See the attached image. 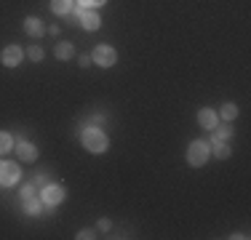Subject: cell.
<instances>
[{
    "mask_svg": "<svg viewBox=\"0 0 251 240\" xmlns=\"http://www.w3.org/2000/svg\"><path fill=\"white\" fill-rule=\"evenodd\" d=\"M78 238H81V240H91V238H94V232H91V230H81V232H78Z\"/></svg>",
    "mask_w": 251,
    "mask_h": 240,
    "instance_id": "obj_22",
    "label": "cell"
},
{
    "mask_svg": "<svg viewBox=\"0 0 251 240\" xmlns=\"http://www.w3.org/2000/svg\"><path fill=\"white\" fill-rule=\"evenodd\" d=\"M51 11L59 16H67L72 11V0H51Z\"/></svg>",
    "mask_w": 251,
    "mask_h": 240,
    "instance_id": "obj_10",
    "label": "cell"
},
{
    "mask_svg": "<svg viewBox=\"0 0 251 240\" xmlns=\"http://www.w3.org/2000/svg\"><path fill=\"white\" fill-rule=\"evenodd\" d=\"M56 56H59V59H70V56H72V45L70 43H56Z\"/></svg>",
    "mask_w": 251,
    "mask_h": 240,
    "instance_id": "obj_14",
    "label": "cell"
},
{
    "mask_svg": "<svg viewBox=\"0 0 251 240\" xmlns=\"http://www.w3.org/2000/svg\"><path fill=\"white\" fill-rule=\"evenodd\" d=\"M24 30H27V35H32V38L43 35V24H41V19H35V16H30V19L24 21Z\"/></svg>",
    "mask_w": 251,
    "mask_h": 240,
    "instance_id": "obj_11",
    "label": "cell"
},
{
    "mask_svg": "<svg viewBox=\"0 0 251 240\" xmlns=\"http://www.w3.org/2000/svg\"><path fill=\"white\" fill-rule=\"evenodd\" d=\"M83 144H85V150H91V152H105L107 150V136L102 134L99 128H85L83 131Z\"/></svg>",
    "mask_w": 251,
    "mask_h": 240,
    "instance_id": "obj_1",
    "label": "cell"
},
{
    "mask_svg": "<svg viewBox=\"0 0 251 240\" xmlns=\"http://www.w3.org/2000/svg\"><path fill=\"white\" fill-rule=\"evenodd\" d=\"M32 195H35V184H27L24 190H21V198L27 200V198H32Z\"/></svg>",
    "mask_w": 251,
    "mask_h": 240,
    "instance_id": "obj_19",
    "label": "cell"
},
{
    "mask_svg": "<svg viewBox=\"0 0 251 240\" xmlns=\"http://www.w3.org/2000/svg\"><path fill=\"white\" fill-rule=\"evenodd\" d=\"M115 59H118V54L110 48V45H96L94 61H96L99 67H112V64H115Z\"/></svg>",
    "mask_w": 251,
    "mask_h": 240,
    "instance_id": "obj_3",
    "label": "cell"
},
{
    "mask_svg": "<svg viewBox=\"0 0 251 240\" xmlns=\"http://www.w3.org/2000/svg\"><path fill=\"white\" fill-rule=\"evenodd\" d=\"M78 21H81L85 30H96V27H99V16H96L94 11H88V8H81V14H78Z\"/></svg>",
    "mask_w": 251,
    "mask_h": 240,
    "instance_id": "obj_6",
    "label": "cell"
},
{
    "mask_svg": "<svg viewBox=\"0 0 251 240\" xmlns=\"http://www.w3.org/2000/svg\"><path fill=\"white\" fill-rule=\"evenodd\" d=\"M110 227H112V224H110V221H107V219H102V221H99V230H102V232H107V230H110Z\"/></svg>",
    "mask_w": 251,
    "mask_h": 240,
    "instance_id": "obj_23",
    "label": "cell"
},
{
    "mask_svg": "<svg viewBox=\"0 0 251 240\" xmlns=\"http://www.w3.org/2000/svg\"><path fill=\"white\" fill-rule=\"evenodd\" d=\"M235 115H238V107L235 104H225V107H222V118H225V120H235Z\"/></svg>",
    "mask_w": 251,
    "mask_h": 240,
    "instance_id": "obj_15",
    "label": "cell"
},
{
    "mask_svg": "<svg viewBox=\"0 0 251 240\" xmlns=\"http://www.w3.org/2000/svg\"><path fill=\"white\" fill-rule=\"evenodd\" d=\"M11 150V136L8 134H0V155Z\"/></svg>",
    "mask_w": 251,
    "mask_h": 240,
    "instance_id": "obj_17",
    "label": "cell"
},
{
    "mask_svg": "<svg viewBox=\"0 0 251 240\" xmlns=\"http://www.w3.org/2000/svg\"><path fill=\"white\" fill-rule=\"evenodd\" d=\"M24 205H27V214H32V216H41L43 214V198L38 200L35 195H32V198L24 200Z\"/></svg>",
    "mask_w": 251,
    "mask_h": 240,
    "instance_id": "obj_12",
    "label": "cell"
},
{
    "mask_svg": "<svg viewBox=\"0 0 251 240\" xmlns=\"http://www.w3.org/2000/svg\"><path fill=\"white\" fill-rule=\"evenodd\" d=\"M214 155L216 158H230V147H227V141H214Z\"/></svg>",
    "mask_w": 251,
    "mask_h": 240,
    "instance_id": "obj_13",
    "label": "cell"
},
{
    "mask_svg": "<svg viewBox=\"0 0 251 240\" xmlns=\"http://www.w3.org/2000/svg\"><path fill=\"white\" fill-rule=\"evenodd\" d=\"M198 123L203 128H216V112L214 110H201L198 112Z\"/></svg>",
    "mask_w": 251,
    "mask_h": 240,
    "instance_id": "obj_8",
    "label": "cell"
},
{
    "mask_svg": "<svg viewBox=\"0 0 251 240\" xmlns=\"http://www.w3.org/2000/svg\"><path fill=\"white\" fill-rule=\"evenodd\" d=\"M16 152H19V158H21V160H27V163L38 158L35 147H32V144H27V141H19V147H16Z\"/></svg>",
    "mask_w": 251,
    "mask_h": 240,
    "instance_id": "obj_9",
    "label": "cell"
},
{
    "mask_svg": "<svg viewBox=\"0 0 251 240\" xmlns=\"http://www.w3.org/2000/svg\"><path fill=\"white\" fill-rule=\"evenodd\" d=\"M64 200V190L59 184H45L43 187V203L45 205H59Z\"/></svg>",
    "mask_w": 251,
    "mask_h": 240,
    "instance_id": "obj_5",
    "label": "cell"
},
{
    "mask_svg": "<svg viewBox=\"0 0 251 240\" xmlns=\"http://www.w3.org/2000/svg\"><path fill=\"white\" fill-rule=\"evenodd\" d=\"M16 179H19V165L16 163H0V184L11 187V184H16Z\"/></svg>",
    "mask_w": 251,
    "mask_h": 240,
    "instance_id": "obj_4",
    "label": "cell"
},
{
    "mask_svg": "<svg viewBox=\"0 0 251 240\" xmlns=\"http://www.w3.org/2000/svg\"><path fill=\"white\" fill-rule=\"evenodd\" d=\"M78 61H81V67H88V64H91V59H88V56H85V54H83V56H81V59H78Z\"/></svg>",
    "mask_w": 251,
    "mask_h": 240,
    "instance_id": "obj_24",
    "label": "cell"
},
{
    "mask_svg": "<svg viewBox=\"0 0 251 240\" xmlns=\"http://www.w3.org/2000/svg\"><path fill=\"white\" fill-rule=\"evenodd\" d=\"M32 184H35V187H45V184H48V179H45V174H38Z\"/></svg>",
    "mask_w": 251,
    "mask_h": 240,
    "instance_id": "obj_20",
    "label": "cell"
},
{
    "mask_svg": "<svg viewBox=\"0 0 251 240\" xmlns=\"http://www.w3.org/2000/svg\"><path fill=\"white\" fill-rule=\"evenodd\" d=\"M27 56H30L32 61H41V59H43V48H38V45H32V48L27 51Z\"/></svg>",
    "mask_w": 251,
    "mask_h": 240,
    "instance_id": "obj_18",
    "label": "cell"
},
{
    "mask_svg": "<svg viewBox=\"0 0 251 240\" xmlns=\"http://www.w3.org/2000/svg\"><path fill=\"white\" fill-rule=\"evenodd\" d=\"M209 144L206 141H192L190 150H187V160H190V165H203L209 160Z\"/></svg>",
    "mask_w": 251,
    "mask_h": 240,
    "instance_id": "obj_2",
    "label": "cell"
},
{
    "mask_svg": "<svg viewBox=\"0 0 251 240\" xmlns=\"http://www.w3.org/2000/svg\"><path fill=\"white\" fill-rule=\"evenodd\" d=\"M230 134H232L230 128H216L214 131V141H227V139H230Z\"/></svg>",
    "mask_w": 251,
    "mask_h": 240,
    "instance_id": "obj_16",
    "label": "cell"
},
{
    "mask_svg": "<svg viewBox=\"0 0 251 240\" xmlns=\"http://www.w3.org/2000/svg\"><path fill=\"white\" fill-rule=\"evenodd\" d=\"M3 64H5V67L21 64V48H16V45H8V48L3 51Z\"/></svg>",
    "mask_w": 251,
    "mask_h": 240,
    "instance_id": "obj_7",
    "label": "cell"
},
{
    "mask_svg": "<svg viewBox=\"0 0 251 240\" xmlns=\"http://www.w3.org/2000/svg\"><path fill=\"white\" fill-rule=\"evenodd\" d=\"M102 3H107V0H78V5H102Z\"/></svg>",
    "mask_w": 251,
    "mask_h": 240,
    "instance_id": "obj_21",
    "label": "cell"
}]
</instances>
